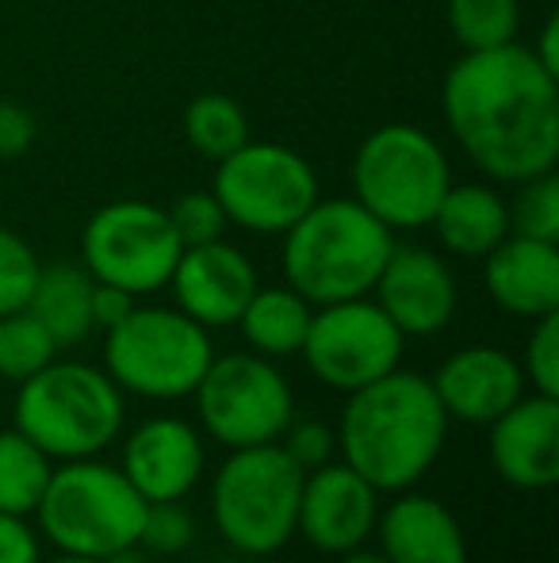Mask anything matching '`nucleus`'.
Returning a JSON list of instances; mask_svg holds the SVG:
<instances>
[{
    "instance_id": "f257e3e1",
    "label": "nucleus",
    "mask_w": 559,
    "mask_h": 563,
    "mask_svg": "<svg viewBox=\"0 0 559 563\" xmlns=\"http://www.w3.org/2000/svg\"><path fill=\"white\" fill-rule=\"evenodd\" d=\"M456 146L499 185H522L559 162V77L529 46L463 51L440 81Z\"/></svg>"
},
{
    "instance_id": "f03ea898",
    "label": "nucleus",
    "mask_w": 559,
    "mask_h": 563,
    "mask_svg": "<svg viewBox=\"0 0 559 563\" xmlns=\"http://www.w3.org/2000/svg\"><path fill=\"white\" fill-rule=\"evenodd\" d=\"M448 438V415L433 384L418 372H388L349 391L337 426L345 464L376 490H406L437 464Z\"/></svg>"
},
{
    "instance_id": "7ed1b4c3",
    "label": "nucleus",
    "mask_w": 559,
    "mask_h": 563,
    "mask_svg": "<svg viewBox=\"0 0 559 563\" xmlns=\"http://www.w3.org/2000/svg\"><path fill=\"white\" fill-rule=\"evenodd\" d=\"M391 250L395 230L357 200H314L283 230V280L311 307L372 296Z\"/></svg>"
},
{
    "instance_id": "20e7f679",
    "label": "nucleus",
    "mask_w": 559,
    "mask_h": 563,
    "mask_svg": "<svg viewBox=\"0 0 559 563\" xmlns=\"http://www.w3.org/2000/svg\"><path fill=\"white\" fill-rule=\"evenodd\" d=\"M127 402L108 372L81 361H51L15 391V430L51 460H81L108 449L123 430Z\"/></svg>"
},
{
    "instance_id": "39448f33",
    "label": "nucleus",
    "mask_w": 559,
    "mask_h": 563,
    "mask_svg": "<svg viewBox=\"0 0 559 563\" xmlns=\"http://www.w3.org/2000/svg\"><path fill=\"white\" fill-rule=\"evenodd\" d=\"M35 514L43 537L58 552L108 560L138 544L146 498L131 487L123 467L81 456L54 467Z\"/></svg>"
},
{
    "instance_id": "423d86ee",
    "label": "nucleus",
    "mask_w": 559,
    "mask_h": 563,
    "mask_svg": "<svg viewBox=\"0 0 559 563\" xmlns=\"http://www.w3.org/2000/svg\"><path fill=\"white\" fill-rule=\"evenodd\" d=\"M303 467L280 441L231 449L211 483V518L223 541L246 556H272L295 537Z\"/></svg>"
},
{
    "instance_id": "0eeeda50",
    "label": "nucleus",
    "mask_w": 559,
    "mask_h": 563,
    "mask_svg": "<svg viewBox=\"0 0 559 563\" xmlns=\"http://www.w3.org/2000/svg\"><path fill=\"white\" fill-rule=\"evenodd\" d=\"M448 185L452 165L445 150L425 126L414 123L376 126L353 157V200L388 230L429 227Z\"/></svg>"
},
{
    "instance_id": "6e6552de",
    "label": "nucleus",
    "mask_w": 559,
    "mask_h": 563,
    "mask_svg": "<svg viewBox=\"0 0 559 563\" xmlns=\"http://www.w3.org/2000/svg\"><path fill=\"white\" fill-rule=\"evenodd\" d=\"M104 334V372L120 391L142 399H188L215 356L208 330L177 307L135 303Z\"/></svg>"
},
{
    "instance_id": "1a4fd4ad",
    "label": "nucleus",
    "mask_w": 559,
    "mask_h": 563,
    "mask_svg": "<svg viewBox=\"0 0 559 563\" xmlns=\"http://www.w3.org/2000/svg\"><path fill=\"white\" fill-rule=\"evenodd\" d=\"M192 395L203 430L226 449L280 441V433L295 418L291 384L261 353L211 356L208 372Z\"/></svg>"
},
{
    "instance_id": "9d476101",
    "label": "nucleus",
    "mask_w": 559,
    "mask_h": 563,
    "mask_svg": "<svg viewBox=\"0 0 559 563\" xmlns=\"http://www.w3.org/2000/svg\"><path fill=\"white\" fill-rule=\"evenodd\" d=\"M211 192L223 203L226 223L249 234H283L318 200V173L283 142L249 139L246 146L215 162Z\"/></svg>"
},
{
    "instance_id": "9b49d317",
    "label": "nucleus",
    "mask_w": 559,
    "mask_h": 563,
    "mask_svg": "<svg viewBox=\"0 0 559 563\" xmlns=\"http://www.w3.org/2000/svg\"><path fill=\"white\" fill-rule=\"evenodd\" d=\"M180 250L169 211L149 200L104 203L81 230V265L92 280L115 284L135 299L169 284Z\"/></svg>"
},
{
    "instance_id": "f8f14e48",
    "label": "nucleus",
    "mask_w": 559,
    "mask_h": 563,
    "mask_svg": "<svg viewBox=\"0 0 559 563\" xmlns=\"http://www.w3.org/2000/svg\"><path fill=\"white\" fill-rule=\"evenodd\" d=\"M406 338L368 296L314 307L299 356L334 391H357L399 368Z\"/></svg>"
},
{
    "instance_id": "ddd939ff",
    "label": "nucleus",
    "mask_w": 559,
    "mask_h": 563,
    "mask_svg": "<svg viewBox=\"0 0 559 563\" xmlns=\"http://www.w3.org/2000/svg\"><path fill=\"white\" fill-rule=\"evenodd\" d=\"M376 521H380V490L345 460L342 464L326 460L303 475L295 533H303L318 552L342 556L349 549H360L372 541Z\"/></svg>"
},
{
    "instance_id": "4468645a",
    "label": "nucleus",
    "mask_w": 559,
    "mask_h": 563,
    "mask_svg": "<svg viewBox=\"0 0 559 563\" xmlns=\"http://www.w3.org/2000/svg\"><path fill=\"white\" fill-rule=\"evenodd\" d=\"M165 288H172L177 311H185L203 330H215L234 327L261 284L246 250L219 238V242L185 245Z\"/></svg>"
},
{
    "instance_id": "2eb2a0df",
    "label": "nucleus",
    "mask_w": 559,
    "mask_h": 563,
    "mask_svg": "<svg viewBox=\"0 0 559 563\" xmlns=\"http://www.w3.org/2000/svg\"><path fill=\"white\" fill-rule=\"evenodd\" d=\"M372 291L380 311L395 322L403 338L440 334L452 322L456 299H460L452 268L437 250L399 242Z\"/></svg>"
},
{
    "instance_id": "dca6fc26",
    "label": "nucleus",
    "mask_w": 559,
    "mask_h": 563,
    "mask_svg": "<svg viewBox=\"0 0 559 563\" xmlns=\"http://www.w3.org/2000/svg\"><path fill=\"white\" fill-rule=\"evenodd\" d=\"M491 464L514 490H552L559 483V399L522 395L491 426Z\"/></svg>"
},
{
    "instance_id": "f3484780",
    "label": "nucleus",
    "mask_w": 559,
    "mask_h": 563,
    "mask_svg": "<svg viewBox=\"0 0 559 563\" xmlns=\"http://www.w3.org/2000/svg\"><path fill=\"white\" fill-rule=\"evenodd\" d=\"M448 422L491 426L525 395V372L499 345H463L445 356L429 379Z\"/></svg>"
},
{
    "instance_id": "a211bd4d",
    "label": "nucleus",
    "mask_w": 559,
    "mask_h": 563,
    "mask_svg": "<svg viewBox=\"0 0 559 563\" xmlns=\"http://www.w3.org/2000/svg\"><path fill=\"white\" fill-rule=\"evenodd\" d=\"M120 467L146 503H185L203 475V441L185 418H146L131 430Z\"/></svg>"
},
{
    "instance_id": "6ab92c4d",
    "label": "nucleus",
    "mask_w": 559,
    "mask_h": 563,
    "mask_svg": "<svg viewBox=\"0 0 559 563\" xmlns=\"http://www.w3.org/2000/svg\"><path fill=\"white\" fill-rule=\"evenodd\" d=\"M483 288L514 319L533 322L559 311V242L506 234L483 257Z\"/></svg>"
},
{
    "instance_id": "aec40b11",
    "label": "nucleus",
    "mask_w": 559,
    "mask_h": 563,
    "mask_svg": "<svg viewBox=\"0 0 559 563\" xmlns=\"http://www.w3.org/2000/svg\"><path fill=\"white\" fill-rule=\"evenodd\" d=\"M380 552L391 563H468V537L440 498L406 487L376 521Z\"/></svg>"
},
{
    "instance_id": "412c9836",
    "label": "nucleus",
    "mask_w": 559,
    "mask_h": 563,
    "mask_svg": "<svg viewBox=\"0 0 559 563\" xmlns=\"http://www.w3.org/2000/svg\"><path fill=\"white\" fill-rule=\"evenodd\" d=\"M429 227L452 257L483 261L510 234V208L491 185H448Z\"/></svg>"
},
{
    "instance_id": "4be33fe9",
    "label": "nucleus",
    "mask_w": 559,
    "mask_h": 563,
    "mask_svg": "<svg viewBox=\"0 0 559 563\" xmlns=\"http://www.w3.org/2000/svg\"><path fill=\"white\" fill-rule=\"evenodd\" d=\"M92 276L85 265L54 261L38 268L35 291L27 299V311L46 327V334L58 341V349H74L92 334Z\"/></svg>"
},
{
    "instance_id": "5701e85b",
    "label": "nucleus",
    "mask_w": 559,
    "mask_h": 563,
    "mask_svg": "<svg viewBox=\"0 0 559 563\" xmlns=\"http://www.w3.org/2000/svg\"><path fill=\"white\" fill-rule=\"evenodd\" d=\"M311 314L314 307L283 284V288H257L234 327L242 330L254 353L272 361V356H295L303 349Z\"/></svg>"
},
{
    "instance_id": "b1692460",
    "label": "nucleus",
    "mask_w": 559,
    "mask_h": 563,
    "mask_svg": "<svg viewBox=\"0 0 559 563\" xmlns=\"http://www.w3.org/2000/svg\"><path fill=\"white\" fill-rule=\"evenodd\" d=\"M51 456L12 426L0 430V514L31 518L51 483Z\"/></svg>"
},
{
    "instance_id": "393cba45",
    "label": "nucleus",
    "mask_w": 559,
    "mask_h": 563,
    "mask_svg": "<svg viewBox=\"0 0 559 563\" xmlns=\"http://www.w3.org/2000/svg\"><path fill=\"white\" fill-rule=\"evenodd\" d=\"M185 139L208 162H223L249 142V115L226 92H200L185 108Z\"/></svg>"
},
{
    "instance_id": "a878e982",
    "label": "nucleus",
    "mask_w": 559,
    "mask_h": 563,
    "mask_svg": "<svg viewBox=\"0 0 559 563\" xmlns=\"http://www.w3.org/2000/svg\"><path fill=\"white\" fill-rule=\"evenodd\" d=\"M522 0H448V31L460 51H494L517 43Z\"/></svg>"
},
{
    "instance_id": "bb28decb",
    "label": "nucleus",
    "mask_w": 559,
    "mask_h": 563,
    "mask_svg": "<svg viewBox=\"0 0 559 563\" xmlns=\"http://www.w3.org/2000/svg\"><path fill=\"white\" fill-rule=\"evenodd\" d=\"M58 353H62L58 341L46 334V327L27 307L0 319V379L23 384V379L35 376L38 368L58 361Z\"/></svg>"
},
{
    "instance_id": "cd10ccee",
    "label": "nucleus",
    "mask_w": 559,
    "mask_h": 563,
    "mask_svg": "<svg viewBox=\"0 0 559 563\" xmlns=\"http://www.w3.org/2000/svg\"><path fill=\"white\" fill-rule=\"evenodd\" d=\"M510 208V234L537 238V242H559V177L556 169L522 180Z\"/></svg>"
},
{
    "instance_id": "c85d7f7f",
    "label": "nucleus",
    "mask_w": 559,
    "mask_h": 563,
    "mask_svg": "<svg viewBox=\"0 0 559 563\" xmlns=\"http://www.w3.org/2000/svg\"><path fill=\"white\" fill-rule=\"evenodd\" d=\"M38 253L27 238L0 227V319L12 311H23L38 280Z\"/></svg>"
},
{
    "instance_id": "c756f323",
    "label": "nucleus",
    "mask_w": 559,
    "mask_h": 563,
    "mask_svg": "<svg viewBox=\"0 0 559 563\" xmlns=\"http://www.w3.org/2000/svg\"><path fill=\"white\" fill-rule=\"evenodd\" d=\"M195 541V521L185 503H146V518L138 529V549L177 556Z\"/></svg>"
},
{
    "instance_id": "7c9ffc66",
    "label": "nucleus",
    "mask_w": 559,
    "mask_h": 563,
    "mask_svg": "<svg viewBox=\"0 0 559 563\" xmlns=\"http://www.w3.org/2000/svg\"><path fill=\"white\" fill-rule=\"evenodd\" d=\"M522 372L537 395L559 399V311L533 319V334L525 341Z\"/></svg>"
},
{
    "instance_id": "2f4dec72",
    "label": "nucleus",
    "mask_w": 559,
    "mask_h": 563,
    "mask_svg": "<svg viewBox=\"0 0 559 563\" xmlns=\"http://www.w3.org/2000/svg\"><path fill=\"white\" fill-rule=\"evenodd\" d=\"M165 211H169V223H172V230H177L180 245L219 242L223 230L231 227L223 216V203L215 200V192H188Z\"/></svg>"
},
{
    "instance_id": "473e14b6",
    "label": "nucleus",
    "mask_w": 559,
    "mask_h": 563,
    "mask_svg": "<svg viewBox=\"0 0 559 563\" xmlns=\"http://www.w3.org/2000/svg\"><path fill=\"white\" fill-rule=\"evenodd\" d=\"M280 445L303 472H311V467H322L337 452V433L322 422H295L291 418L288 430L280 433Z\"/></svg>"
},
{
    "instance_id": "72a5a7b5",
    "label": "nucleus",
    "mask_w": 559,
    "mask_h": 563,
    "mask_svg": "<svg viewBox=\"0 0 559 563\" xmlns=\"http://www.w3.org/2000/svg\"><path fill=\"white\" fill-rule=\"evenodd\" d=\"M38 139V123L15 100H0V162H15L23 157Z\"/></svg>"
},
{
    "instance_id": "f704fd0d",
    "label": "nucleus",
    "mask_w": 559,
    "mask_h": 563,
    "mask_svg": "<svg viewBox=\"0 0 559 563\" xmlns=\"http://www.w3.org/2000/svg\"><path fill=\"white\" fill-rule=\"evenodd\" d=\"M0 563H38V537L27 518L0 514Z\"/></svg>"
},
{
    "instance_id": "c9c22d12",
    "label": "nucleus",
    "mask_w": 559,
    "mask_h": 563,
    "mask_svg": "<svg viewBox=\"0 0 559 563\" xmlns=\"http://www.w3.org/2000/svg\"><path fill=\"white\" fill-rule=\"evenodd\" d=\"M135 307V296L115 284H92V327L97 330H112L115 322H123Z\"/></svg>"
},
{
    "instance_id": "e433bc0d",
    "label": "nucleus",
    "mask_w": 559,
    "mask_h": 563,
    "mask_svg": "<svg viewBox=\"0 0 559 563\" xmlns=\"http://www.w3.org/2000/svg\"><path fill=\"white\" fill-rule=\"evenodd\" d=\"M533 54H537V62L548 69V74L559 77V15H548L545 27H540L537 43L529 46Z\"/></svg>"
},
{
    "instance_id": "4c0bfd02",
    "label": "nucleus",
    "mask_w": 559,
    "mask_h": 563,
    "mask_svg": "<svg viewBox=\"0 0 559 563\" xmlns=\"http://www.w3.org/2000/svg\"><path fill=\"white\" fill-rule=\"evenodd\" d=\"M337 563H391L388 556H383L380 549H368V544H360V549H349L337 556Z\"/></svg>"
},
{
    "instance_id": "58836bf2",
    "label": "nucleus",
    "mask_w": 559,
    "mask_h": 563,
    "mask_svg": "<svg viewBox=\"0 0 559 563\" xmlns=\"http://www.w3.org/2000/svg\"><path fill=\"white\" fill-rule=\"evenodd\" d=\"M38 563H108V560H97V556H69V552H62V556H54V560H38Z\"/></svg>"
}]
</instances>
